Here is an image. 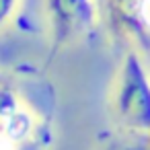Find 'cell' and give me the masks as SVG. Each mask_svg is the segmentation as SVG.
<instances>
[{
    "label": "cell",
    "instance_id": "cell-2",
    "mask_svg": "<svg viewBox=\"0 0 150 150\" xmlns=\"http://www.w3.org/2000/svg\"><path fill=\"white\" fill-rule=\"evenodd\" d=\"M47 19L56 45H62L95 23V0H47Z\"/></svg>",
    "mask_w": 150,
    "mask_h": 150
},
{
    "label": "cell",
    "instance_id": "cell-3",
    "mask_svg": "<svg viewBox=\"0 0 150 150\" xmlns=\"http://www.w3.org/2000/svg\"><path fill=\"white\" fill-rule=\"evenodd\" d=\"M138 41L150 45V0H140L138 4Z\"/></svg>",
    "mask_w": 150,
    "mask_h": 150
},
{
    "label": "cell",
    "instance_id": "cell-4",
    "mask_svg": "<svg viewBox=\"0 0 150 150\" xmlns=\"http://www.w3.org/2000/svg\"><path fill=\"white\" fill-rule=\"evenodd\" d=\"M109 150H150V144L144 140H125V142L113 144Z\"/></svg>",
    "mask_w": 150,
    "mask_h": 150
},
{
    "label": "cell",
    "instance_id": "cell-1",
    "mask_svg": "<svg viewBox=\"0 0 150 150\" xmlns=\"http://www.w3.org/2000/svg\"><path fill=\"white\" fill-rule=\"evenodd\" d=\"M115 111L136 132H150V74L136 52H127L115 88Z\"/></svg>",
    "mask_w": 150,
    "mask_h": 150
},
{
    "label": "cell",
    "instance_id": "cell-5",
    "mask_svg": "<svg viewBox=\"0 0 150 150\" xmlns=\"http://www.w3.org/2000/svg\"><path fill=\"white\" fill-rule=\"evenodd\" d=\"M15 6H17V0H0V29H2L4 23L11 19Z\"/></svg>",
    "mask_w": 150,
    "mask_h": 150
}]
</instances>
